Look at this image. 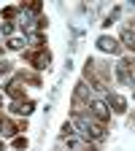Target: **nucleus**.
<instances>
[{
    "label": "nucleus",
    "mask_w": 135,
    "mask_h": 151,
    "mask_svg": "<svg viewBox=\"0 0 135 151\" xmlns=\"http://www.w3.org/2000/svg\"><path fill=\"white\" fill-rule=\"evenodd\" d=\"M92 111H95V116L105 119V116H108V103H103V100H95V103H92Z\"/></svg>",
    "instance_id": "423d86ee"
},
{
    "label": "nucleus",
    "mask_w": 135,
    "mask_h": 151,
    "mask_svg": "<svg viewBox=\"0 0 135 151\" xmlns=\"http://www.w3.org/2000/svg\"><path fill=\"white\" fill-rule=\"evenodd\" d=\"M6 70H8V62H6V60H0V73H6Z\"/></svg>",
    "instance_id": "ddd939ff"
},
{
    "label": "nucleus",
    "mask_w": 135,
    "mask_h": 151,
    "mask_svg": "<svg viewBox=\"0 0 135 151\" xmlns=\"http://www.w3.org/2000/svg\"><path fill=\"white\" fill-rule=\"evenodd\" d=\"M27 60H30V62H32L38 70H41V68H46V65H49V54H46V51H38V54H27Z\"/></svg>",
    "instance_id": "7ed1b4c3"
},
{
    "label": "nucleus",
    "mask_w": 135,
    "mask_h": 151,
    "mask_svg": "<svg viewBox=\"0 0 135 151\" xmlns=\"http://www.w3.org/2000/svg\"><path fill=\"white\" fill-rule=\"evenodd\" d=\"M122 41H124L127 49H135V32H132V30H124V32H122Z\"/></svg>",
    "instance_id": "1a4fd4ad"
},
{
    "label": "nucleus",
    "mask_w": 135,
    "mask_h": 151,
    "mask_svg": "<svg viewBox=\"0 0 135 151\" xmlns=\"http://www.w3.org/2000/svg\"><path fill=\"white\" fill-rule=\"evenodd\" d=\"M6 92L11 94V97H22V81H11Z\"/></svg>",
    "instance_id": "6e6552de"
},
{
    "label": "nucleus",
    "mask_w": 135,
    "mask_h": 151,
    "mask_svg": "<svg viewBox=\"0 0 135 151\" xmlns=\"http://www.w3.org/2000/svg\"><path fill=\"white\" fill-rule=\"evenodd\" d=\"M0 148H3V143H0Z\"/></svg>",
    "instance_id": "4468645a"
},
{
    "label": "nucleus",
    "mask_w": 135,
    "mask_h": 151,
    "mask_svg": "<svg viewBox=\"0 0 135 151\" xmlns=\"http://www.w3.org/2000/svg\"><path fill=\"white\" fill-rule=\"evenodd\" d=\"M0 32H3V35H11V32H14V24H11V22H6V24H0Z\"/></svg>",
    "instance_id": "9b49d317"
},
{
    "label": "nucleus",
    "mask_w": 135,
    "mask_h": 151,
    "mask_svg": "<svg viewBox=\"0 0 135 151\" xmlns=\"http://www.w3.org/2000/svg\"><path fill=\"white\" fill-rule=\"evenodd\" d=\"M0 132H3L6 138H11V135H16V127H14L8 119H3V116H0Z\"/></svg>",
    "instance_id": "0eeeda50"
},
{
    "label": "nucleus",
    "mask_w": 135,
    "mask_h": 151,
    "mask_svg": "<svg viewBox=\"0 0 135 151\" xmlns=\"http://www.w3.org/2000/svg\"><path fill=\"white\" fill-rule=\"evenodd\" d=\"M108 105H111L113 111H119V113L127 111V100L122 97V94H108Z\"/></svg>",
    "instance_id": "20e7f679"
},
{
    "label": "nucleus",
    "mask_w": 135,
    "mask_h": 151,
    "mask_svg": "<svg viewBox=\"0 0 135 151\" xmlns=\"http://www.w3.org/2000/svg\"><path fill=\"white\" fill-rule=\"evenodd\" d=\"M22 46H25V38H11V41H8V49H14V51L22 49Z\"/></svg>",
    "instance_id": "9d476101"
},
{
    "label": "nucleus",
    "mask_w": 135,
    "mask_h": 151,
    "mask_svg": "<svg viewBox=\"0 0 135 151\" xmlns=\"http://www.w3.org/2000/svg\"><path fill=\"white\" fill-rule=\"evenodd\" d=\"M11 111H14V113H22V116H30V113H32V103L16 100V103H11Z\"/></svg>",
    "instance_id": "39448f33"
},
{
    "label": "nucleus",
    "mask_w": 135,
    "mask_h": 151,
    "mask_svg": "<svg viewBox=\"0 0 135 151\" xmlns=\"http://www.w3.org/2000/svg\"><path fill=\"white\" fill-rule=\"evenodd\" d=\"M14 146H16V148H25V146H27V140H22V138H16V140H14Z\"/></svg>",
    "instance_id": "f8f14e48"
},
{
    "label": "nucleus",
    "mask_w": 135,
    "mask_h": 151,
    "mask_svg": "<svg viewBox=\"0 0 135 151\" xmlns=\"http://www.w3.org/2000/svg\"><path fill=\"white\" fill-rule=\"evenodd\" d=\"M97 46H100V51H105V54H119V43L113 41V38H108V35L97 38Z\"/></svg>",
    "instance_id": "f03ea898"
},
{
    "label": "nucleus",
    "mask_w": 135,
    "mask_h": 151,
    "mask_svg": "<svg viewBox=\"0 0 135 151\" xmlns=\"http://www.w3.org/2000/svg\"><path fill=\"white\" fill-rule=\"evenodd\" d=\"M70 124H73V129H76V135H81V138H87V140H100V138L105 135L103 124L92 122L89 116H84V113H73Z\"/></svg>",
    "instance_id": "f257e3e1"
}]
</instances>
